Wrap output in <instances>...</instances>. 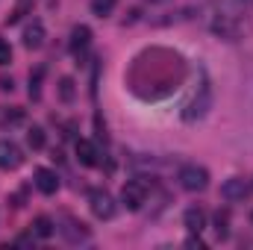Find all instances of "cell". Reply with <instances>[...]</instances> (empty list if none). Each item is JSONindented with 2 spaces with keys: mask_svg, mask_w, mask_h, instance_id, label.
<instances>
[{
  "mask_svg": "<svg viewBox=\"0 0 253 250\" xmlns=\"http://www.w3.org/2000/svg\"><path fill=\"white\" fill-rule=\"evenodd\" d=\"M21 162H24L21 147H18L12 138H3V141H0V168H3V171H15V168H21Z\"/></svg>",
  "mask_w": 253,
  "mask_h": 250,
  "instance_id": "6",
  "label": "cell"
},
{
  "mask_svg": "<svg viewBox=\"0 0 253 250\" xmlns=\"http://www.w3.org/2000/svg\"><path fill=\"white\" fill-rule=\"evenodd\" d=\"M97 156H100V153H97V147H94L91 141L77 138V159H80L83 165H88V168H91V165H97Z\"/></svg>",
  "mask_w": 253,
  "mask_h": 250,
  "instance_id": "13",
  "label": "cell"
},
{
  "mask_svg": "<svg viewBox=\"0 0 253 250\" xmlns=\"http://www.w3.org/2000/svg\"><path fill=\"white\" fill-rule=\"evenodd\" d=\"M221 197H224V200H245V197H248V183L239 180V177L227 180V183L221 186Z\"/></svg>",
  "mask_w": 253,
  "mask_h": 250,
  "instance_id": "8",
  "label": "cell"
},
{
  "mask_svg": "<svg viewBox=\"0 0 253 250\" xmlns=\"http://www.w3.org/2000/svg\"><path fill=\"white\" fill-rule=\"evenodd\" d=\"M9 62H12V47H9V42L0 39V65H9Z\"/></svg>",
  "mask_w": 253,
  "mask_h": 250,
  "instance_id": "20",
  "label": "cell"
},
{
  "mask_svg": "<svg viewBox=\"0 0 253 250\" xmlns=\"http://www.w3.org/2000/svg\"><path fill=\"white\" fill-rule=\"evenodd\" d=\"M121 200H124V206L129 212L141 209V203L147 200V180H129L121 191Z\"/></svg>",
  "mask_w": 253,
  "mask_h": 250,
  "instance_id": "4",
  "label": "cell"
},
{
  "mask_svg": "<svg viewBox=\"0 0 253 250\" xmlns=\"http://www.w3.org/2000/svg\"><path fill=\"white\" fill-rule=\"evenodd\" d=\"M56 91H59V100H62V103H71V100H74V94H77V85H74V80H71V77H62V80H59V85H56Z\"/></svg>",
  "mask_w": 253,
  "mask_h": 250,
  "instance_id": "15",
  "label": "cell"
},
{
  "mask_svg": "<svg viewBox=\"0 0 253 250\" xmlns=\"http://www.w3.org/2000/svg\"><path fill=\"white\" fill-rule=\"evenodd\" d=\"M215 233H218V239H227L230 236V212L227 209H221L215 215Z\"/></svg>",
  "mask_w": 253,
  "mask_h": 250,
  "instance_id": "16",
  "label": "cell"
},
{
  "mask_svg": "<svg viewBox=\"0 0 253 250\" xmlns=\"http://www.w3.org/2000/svg\"><path fill=\"white\" fill-rule=\"evenodd\" d=\"M180 186L186 188V191H203V188L209 186V171L200 168V165H186L180 171Z\"/></svg>",
  "mask_w": 253,
  "mask_h": 250,
  "instance_id": "3",
  "label": "cell"
},
{
  "mask_svg": "<svg viewBox=\"0 0 253 250\" xmlns=\"http://www.w3.org/2000/svg\"><path fill=\"white\" fill-rule=\"evenodd\" d=\"M42 74H44V71L39 68V71H36V77H30V97H33V100H39V97H42V88H39V83H42Z\"/></svg>",
  "mask_w": 253,
  "mask_h": 250,
  "instance_id": "19",
  "label": "cell"
},
{
  "mask_svg": "<svg viewBox=\"0 0 253 250\" xmlns=\"http://www.w3.org/2000/svg\"><path fill=\"white\" fill-rule=\"evenodd\" d=\"M88 203H91V212H94V218H100V221H109V218L115 215V200H112V194H109L106 188H97V191H91Z\"/></svg>",
  "mask_w": 253,
  "mask_h": 250,
  "instance_id": "5",
  "label": "cell"
},
{
  "mask_svg": "<svg viewBox=\"0 0 253 250\" xmlns=\"http://www.w3.org/2000/svg\"><path fill=\"white\" fill-rule=\"evenodd\" d=\"M27 144H30L33 150H42V147H44V129H42V126H33V129L27 132Z\"/></svg>",
  "mask_w": 253,
  "mask_h": 250,
  "instance_id": "18",
  "label": "cell"
},
{
  "mask_svg": "<svg viewBox=\"0 0 253 250\" xmlns=\"http://www.w3.org/2000/svg\"><path fill=\"white\" fill-rule=\"evenodd\" d=\"M162 59V50H147V53H141L135 65H141V68H147V80H132V91L138 88V85H144V83H150V91L144 94V97H150V100H156V97H165V94H171L177 85H180V80L186 77V65L183 59L177 56V53H165V62H159Z\"/></svg>",
  "mask_w": 253,
  "mask_h": 250,
  "instance_id": "1",
  "label": "cell"
},
{
  "mask_svg": "<svg viewBox=\"0 0 253 250\" xmlns=\"http://www.w3.org/2000/svg\"><path fill=\"white\" fill-rule=\"evenodd\" d=\"M88 42H91V30L85 27V24H80V27H74L71 30V53H83L85 47H88Z\"/></svg>",
  "mask_w": 253,
  "mask_h": 250,
  "instance_id": "9",
  "label": "cell"
},
{
  "mask_svg": "<svg viewBox=\"0 0 253 250\" xmlns=\"http://www.w3.org/2000/svg\"><path fill=\"white\" fill-rule=\"evenodd\" d=\"M53 230H56V227H53V221H50L47 215H39V218L33 221V233H36L39 239H50Z\"/></svg>",
  "mask_w": 253,
  "mask_h": 250,
  "instance_id": "14",
  "label": "cell"
},
{
  "mask_svg": "<svg viewBox=\"0 0 253 250\" xmlns=\"http://www.w3.org/2000/svg\"><path fill=\"white\" fill-rule=\"evenodd\" d=\"M42 44H44V24H42V21H33V24L24 30V47L39 50Z\"/></svg>",
  "mask_w": 253,
  "mask_h": 250,
  "instance_id": "7",
  "label": "cell"
},
{
  "mask_svg": "<svg viewBox=\"0 0 253 250\" xmlns=\"http://www.w3.org/2000/svg\"><path fill=\"white\" fill-rule=\"evenodd\" d=\"M245 3H253V0H245Z\"/></svg>",
  "mask_w": 253,
  "mask_h": 250,
  "instance_id": "23",
  "label": "cell"
},
{
  "mask_svg": "<svg viewBox=\"0 0 253 250\" xmlns=\"http://www.w3.org/2000/svg\"><path fill=\"white\" fill-rule=\"evenodd\" d=\"M115 3H118V0H91V12H94L97 18H106V15H112Z\"/></svg>",
  "mask_w": 253,
  "mask_h": 250,
  "instance_id": "17",
  "label": "cell"
},
{
  "mask_svg": "<svg viewBox=\"0 0 253 250\" xmlns=\"http://www.w3.org/2000/svg\"><path fill=\"white\" fill-rule=\"evenodd\" d=\"M62 236L71 242V245H77V242H88V227H85L83 221L68 218V227H62Z\"/></svg>",
  "mask_w": 253,
  "mask_h": 250,
  "instance_id": "11",
  "label": "cell"
},
{
  "mask_svg": "<svg viewBox=\"0 0 253 250\" xmlns=\"http://www.w3.org/2000/svg\"><path fill=\"white\" fill-rule=\"evenodd\" d=\"M36 186H39L42 194H53V191L59 188V177H56L50 168H39V171H36Z\"/></svg>",
  "mask_w": 253,
  "mask_h": 250,
  "instance_id": "10",
  "label": "cell"
},
{
  "mask_svg": "<svg viewBox=\"0 0 253 250\" xmlns=\"http://www.w3.org/2000/svg\"><path fill=\"white\" fill-rule=\"evenodd\" d=\"M21 121H24V112H21V109L6 112V124H21Z\"/></svg>",
  "mask_w": 253,
  "mask_h": 250,
  "instance_id": "21",
  "label": "cell"
},
{
  "mask_svg": "<svg viewBox=\"0 0 253 250\" xmlns=\"http://www.w3.org/2000/svg\"><path fill=\"white\" fill-rule=\"evenodd\" d=\"M186 245H189V248H203V242H200V236H197V239H189Z\"/></svg>",
  "mask_w": 253,
  "mask_h": 250,
  "instance_id": "22",
  "label": "cell"
},
{
  "mask_svg": "<svg viewBox=\"0 0 253 250\" xmlns=\"http://www.w3.org/2000/svg\"><path fill=\"white\" fill-rule=\"evenodd\" d=\"M183 224H186V230L189 233H200L203 227H206V212L203 209H197V206H191V209H186V215H183Z\"/></svg>",
  "mask_w": 253,
  "mask_h": 250,
  "instance_id": "12",
  "label": "cell"
},
{
  "mask_svg": "<svg viewBox=\"0 0 253 250\" xmlns=\"http://www.w3.org/2000/svg\"><path fill=\"white\" fill-rule=\"evenodd\" d=\"M212 109V88H209V83L203 80L200 83V88H197V94L189 100V106L183 109V118L194 124V121H200V118H206V112Z\"/></svg>",
  "mask_w": 253,
  "mask_h": 250,
  "instance_id": "2",
  "label": "cell"
}]
</instances>
